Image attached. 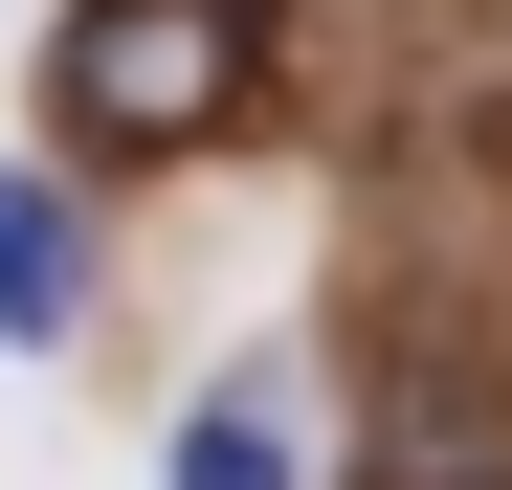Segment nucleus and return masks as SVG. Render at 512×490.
<instances>
[{"label":"nucleus","instance_id":"f257e3e1","mask_svg":"<svg viewBox=\"0 0 512 490\" xmlns=\"http://www.w3.org/2000/svg\"><path fill=\"white\" fill-rule=\"evenodd\" d=\"M268 90V0H90V23L45 45V112L67 156H179Z\"/></svg>","mask_w":512,"mask_h":490},{"label":"nucleus","instance_id":"f03ea898","mask_svg":"<svg viewBox=\"0 0 512 490\" xmlns=\"http://www.w3.org/2000/svg\"><path fill=\"white\" fill-rule=\"evenodd\" d=\"M0 335H90V201H67V179H0Z\"/></svg>","mask_w":512,"mask_h":490},{"label":"nucleus","instance_id":"7ed1b4c3","mask_svg":"<svg viewBox=\"0 0 512 490\" xmlns=\"http://www.w3.org/2000/svg\"><path fill=\"white\" fill-rule=\"evenodd\" d=\"M179 490H290V424H268V401H201V424H179Z\"/></svg>","mask_w":512,"mask_h":490}]
</instances>
